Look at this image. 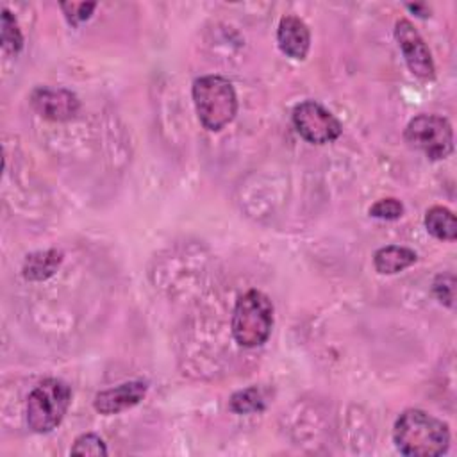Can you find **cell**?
<instances>
[{
  "label": "cell",
  "mask_w": 457,
  "mask_h": 457,
  "mask_svg": "<svg viewBox=\"0 0 457 457\" xmlns=\"http://www.w3.org/2000/svg\"><path fill=\"white\" fill-rule=\"evenodd\" d=\"M393 439L400 453L411 457H437L450 446L446 423L421 409H407L395 421Z\"/></svg>",
  "instance_id": "6da1fadb"
},
{
  "label": "cell",
  "mask_w": 457,
  "mask_h": 457,
  "mask_svg": "<svg viewBox=\"0 0 457 457\" xmlns=\"http://www.w3.org/2000/svg\"><path fill=\"white\" fill-rule=\"evenodd\" d=\"M193 102L200 123L207 130H221L237 112V96L230 80L205 75L193 82Z\"/></svg>",
  "instance_id": "7a4b0ae2"
},
{
  "label": "cell",
  "mask_w": 457,
  "mask_h": 457,
  "mask_svg": "<svg viewBox=\"0 0 457 457\" xmlns=\"http://www.w3.org/2000/svg\"><path fill=\"white\" fill-rule=\"evenodd\" d=\"M232 336L237 345L255 348L268 341L273 327V303L257 289L243 293L232 312Z\"/></svg>",
  "instance_id": "3957f363"
},
{
  "label": "cell",
  "mask_w": 457,
  "mask_h": 457,
  "mask_svg": "<svg viewBox=\"0 0 457 457\" xmlns=\"http://www.w3.org/2000/svg\"><path fill=\"white\" fill-rule=\"evenodd\" d=\"M71 402V389L61 378L41 380L27 396V425L36 434L54 430Z\"/></svg>",
  "instance_id": "277c9868"
},
{
  "label": "cell",
  "mask_w": 457,
  "mask_h": 457,
  "mask_svg": "<svg viewBox=\"0 0 457 457\" xmlns=\"http://www.w3.org/2000/svg\"><path fill=\"white\" fill-rule=\"evenodd\" d=\"M403 137L409 146L421 150L430 161L446 159L453 150V130L446 118L437 114L414 116L405 130Z\"/></svg>",
  "instance_id": "5b68a950"
},
{
  "label": "cell",
  "mask_w": 457,
  "mask_h": 457,
  "mask_svg": "<svg viewBox=\"0 0 457 457\" xmlns=\"http://www.w3.org/2000/svg\"><path fill=\"white\" fill-rule=\"evenodd\" d=\"M293 125L309 143L325 145L336 141L341 132V121L316 100H303L293 109Z\"/></svg>",
  "instance_id": "8992f818"
},
{
  "label": "cell",
  "mask_w": 457,
  "mask_h": 457,
  "mask_svg": "<svg viewBox=\"0 0 457 457\" xmlns=\"http://www.w3.org/2000/svg\"><path fill=\"white\" fill-rule=\"evenodd\" d=\"M395 37L403 54V59L409 70L421 80H434L436 68L430 55V50L420 32L414 29L412 21L407 18H400L395 23Z\"/></svg>",
  "instance_id": "52a82bcc"
},
{
  "label": "cell",
  "mask_w": 457,
  "mask_h": 457,
  "mask_svg": "<svg viewBox=\"0 0 457 457\" xmlns=\"http://www.w3.org/2000/svg\"><path fill=\"white\" fill-rule=\"evenodd\" d=\"M30 104L41 118L52 120V121L71 120L80 109V102L75 93L64 87H48V86L36 87L30 93Z\"/></svg>",
  "instance_id": "ba28073f"
},
{
  "label": "cell",
  "mask_w": 457,
  "mask_h": 457,
  "mask_svg": "<svg viewBox=\"0 0 457 457\" xmlns=\"http://www.w3.org/2000/svg\"><path fill=\"white\" fill-rule=\"evenodd\" d=\"M148 384L143 380H129L123 384H118L116 387L100 391L95 395L93 407L100 414H118L123 412L134 405H137L145 395H146Z\"/></svg>",
  "instance_id": "9c48e42d"
},
{
  "label": "cell",
  "mask_w": 457,
  "mask_h": 457,
  "mask_svg": "<svg viewBox=\"0 0 457 457\" xmlns=\"http://www.w3.org/2000/svg\"><path fill=\"white\" fill-rule=\"evenodd\" d=\"M278 48L295 61H303L311 46V32L303 20L293 14H286L278 21L277 29Z\"/></svg>",
  "instance_id": "30bf717a"
},
{
  "label": "cell",
  "mask_w": 457,
  "mask_h": 457,
  "mask_svg": "<svg viewBox=\"0 0 457 457\" xmlns=\"http://www.w3.org/2000/svg\"><path fill=\"white\" fill-rule=\"evenodd\" d=\"M418 261V253L407 246L387 245L373 253V266L380 275H395L412 266Z\"/></svg>",
  "instance_id": "8fae6325"
},
{
  "label": "cell",
  "mask_w": 457,
  "mask_h": 457,
  "mask_svg": "<svg viewBox=\"0 0 457 457\" xmlns=\"http://www.w3.org/2000/svg\"><path fill=\"white\" fill-rule=\"evenodd\" d=\"M61 262H62V252H59L55 248L32 252L23 261L21 275L25 280H32V282L46 280L48 277H52L57 271Z\"/></svg>",
  "instance_id": "7c38bea8"
},
{
  "label": "cell",
  "mask_w": 457,
  "mask_h": 457,
  "mask_svg": "<svg viewBox=\"0 0 457 457\" xmlns=\"http://www.w3.org/2000/svg\"><path fill=\"white\" fill-rule=\"evenodd\" d=\"M425 228L430 236L441 241H455L457 237L455 216L443 205H434L425 212Z\"/></svg>",
  "instance_id": "4fadbf2b"
},
{
  "label": "cell",
  "mask_w": 457,
  "mask_h": 457,
  "mask_svg": "<svg viewBox=\"0 0 457 457\" xmlns=\"http://www.w3.org/2000/svg\"><path fill=\"white\" fill-rule=\"evenodd\" d=\"M266 407V400L262 391L257 386L241 389L234 393L228 400V409L236 414H250V412H259Z\"/></svg>",
  "instance_id": "5bb4252c"
},
{
  "label": "cell",
  "mask_w": 457,
  "mask_h": 457,
  "mask_svg": "<svg viewBox=\"0 0 457 457\" xmlns=\"http://www.w3.org/2000/svg\"><path fill=\"white\" fill-rule=\"evenodd\" d=\"M0 32H2V48L7 54H18L23 46V36L18 27V21L14 14H11L9 9H2V20H0Z\"/></svg>",
  "instance_id": "9a60e30c"
},
{
  "label": "cell",
  "mask_w": 457,
  "mask_h": 457,
  "mask_svg": "<svg viewBox=\"0 0 457 457\" xmlns=\"http://www.w3.org/2000/svg\"><path fill=\"white\" fill-rule=\"evenodd\" d=\"M73 455H107V448H105V443L100 436L96 434H82L75 439L71 450H70Z\"/></svg>",
  "instance_id": "2e32d148"
},
{
  "label": "cell",
  "mask_w": 457,
  "mask_h": 457,
  "mask_svg": "<svg viewBox=\"0 0 457 457\" xmlns=\"http://www.w3.org/2000/svg\"><path fill=\"white\" fill-rule=\"evenodd\" d=\"M432 291L443 305L453 307L455 305V277H453V273H450V271L439 273L432 282Z\"/></svg>",
  "instance_id": "e0dca14e"
},
{
  "label": "cell",
  "mask_w": 457,
  "mask_h": 457,
  "mask_svg": "<svg viewBox=\"0 0 457 457\" xmlns=\"http://www.w3.org/2000/svg\"><path fill=\"white\" fill-rule=\"evenodd\" d=\"M370 216L378 220H398L403 214V204L396 198H380L370 207Z\"/></svg>",
  "instance_id": "ac0fdd59"
},
{
  "label": "cell",
  "mask_w": 457,
  "mask_h": 457,
  "mask_svg": "<svg viewBox=\"0 0 457 457\" xmlns=\"http://www.w3.org/2000/svg\"><path fill=\"white\" fill-rule=\"evenodd\" d=\"M95 7V2H61V9L71 25L87 20L93 14Z\"/></svg>",
  "instance_id": "d6986e66"
},
{
  "label": "cell",
  "mask_w": 457,
  "mask_h": 457,
  "mask_svg": "<svg viewBox=\"0 0 457 457\" xmlns=\"http://www.w3.org/2000/svg\"><path fill=\"white\" fill-rule=\"evenodd\" d=\"M407 9L409 11H412V12H418L416 16H420V18H428L430 14V9L427 7V5H423V4H407Z\"/></svg>",
  "instance_id": "ffe728a7"
}]
</instances>
